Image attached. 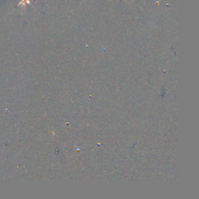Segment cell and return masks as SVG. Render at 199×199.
Listing matches in <instances>:
<instances>
[{
  "mask_svg": "<svg viewBox=\"0 0 199 199\" xmlns=\"http://www.w3.org/2000/svg\"><path fill=\"white\" fill-rule=\"evenodd\" d=\"M27 4H30V0H20V2L19 4L17 5V7L22 6V7H25Z\"/></svg>",
  "mask_w": 199,
  "mask_h": 199,
  "instance_id": "6da1fadb",
  "label": "cell"
}]
</instances>
